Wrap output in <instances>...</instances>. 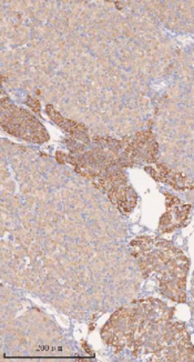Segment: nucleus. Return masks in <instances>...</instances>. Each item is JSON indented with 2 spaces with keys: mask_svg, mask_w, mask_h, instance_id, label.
I'll return each mask as SVG.
<instances>
[{
  "mask_svg": "<svg viewBox=\"0 0 194 362\" xmlns=\"http://www.w3.org/2000/svg\"><path fill=\"white\" fill-rule=\"evenodd\" d=\"M171 220H172V217H171V213H165V214H163L161 220H160V225L161 227H164V225H169L171 223Z\"/></svg>",
  "mask_w": 194,
  "mask_h": 362,
  "instance_id": "nucleus-1",
  "label": "nucleus"
},
{
  "mask_svg": "<svg viewBox=\"0 0 194 362\" xmlns=\"http://www.w3.org/2000/svg\"><path fill=\"white\" fill-rule=\"evenodd\" d=\"M57 159L60 163H63L64 162V155L60 153V152H57Z\"/></svg>",
  "mask_w": 194,
  "mask_h": 362,
  "instance_id": "nucleus-2",
  "label": "nucleus"
}]
</instances>
